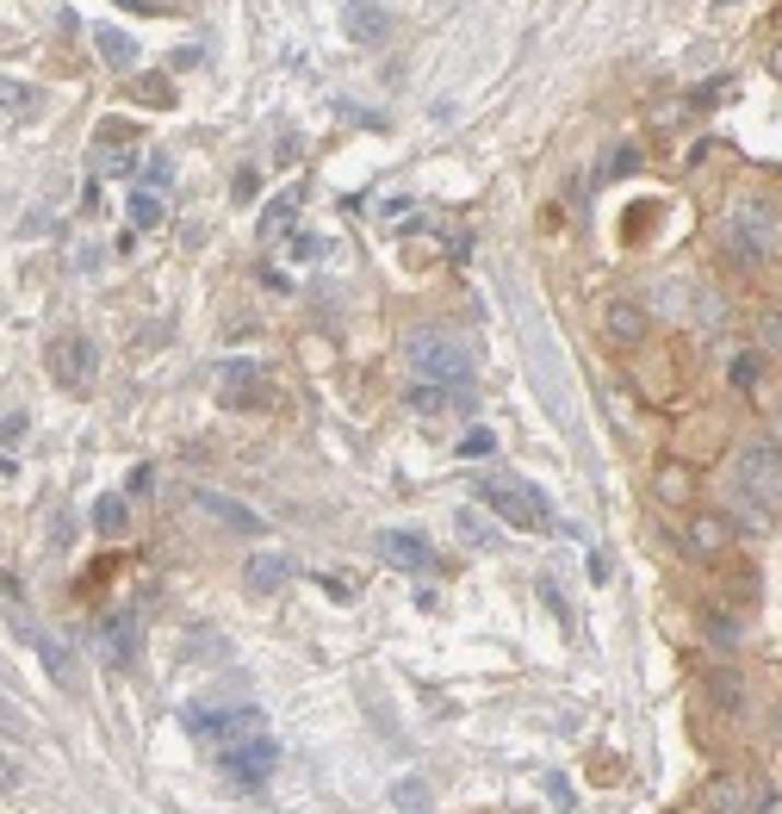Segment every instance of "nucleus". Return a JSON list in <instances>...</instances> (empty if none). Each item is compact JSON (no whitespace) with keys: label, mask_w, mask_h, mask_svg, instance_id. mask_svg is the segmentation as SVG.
Segmentation results:
<instances>
[{"label":"nucleus","mask_w":782,"mask_h":814,"mask_svg":"<svg viewBox=\"0 0 782 814\" xmlns=\"http://www.w3.org/2000/svg\"><path fill=\"white\" fill-rule=\"evenodd\" d=\"M199 504L218 516V523H230V528H243V535H261V516L255 510H243L236 498H218V491H199Z\"/></svg>","instance_id":"nucleus-18"},{"label":"nucleus","mask_w":782,"mask_h":814,"mask_svg":"<svg viewBox=\"0 0 782 814\" xmlns=\"http://www.w3.org/2000/svg\"><path fill=\"white\" fill-rule=\"evenodd\" d=\"M485 454H497V435L491 429H466L459 435V461H485Z\"/></svg>","instance_id":"nucleus-27"},{"label":"nucleus","mask_w":782,"mask_h":814,"mask_svg":"<svg viewBox=\"0 0 782 814\" xmlns=\"http://www.w3.org/2000/svg\"><path fill=\"white\" fill-rule=\"evenodd\" d=\"M739 678H733V672H714V702H726V716H739Z\"/></svg>","instance_id":"nucleus-28"},{"label":"nucleus","mask_w":782,"mask_h":814,"mask_svg":"<svg viewBox=\"0 0 782 814\" xmlns=\"http://www.w3.org/2000/svg\"><path fill=\"white\" fill-rule=\"evenodd\" d=\"M733 491H739L745 523L763 528V510L782 504V442H770V435L745 442L739 461H733Z\"/></svg>","instance_id":"nucleus-2"},{"label":"nucleus","mask_w":782,"mask_h":814,"mask_svg":"<svg viewBox=\"0 0 782 814\" xmlns=\"http://www.w3.org/2000/svg\"><path fill=\"white\" fill-rule=\"evenodd\" d=\"M714 802H721V814H763L770 809V790L751 783V777H721V783H714Z\"/></svg>","instance_id":"nucleus-11"},{"label":"nucleus","mask_w":782,"mask_h":814,"mask_svg":"<svg viewBox=\"0 0 782 814\" xmlns=\"http://www.w3.org/2000/svg\"><path fill=\"white\" fill-rule=\"evenodd\" d=\"M478 510H491V516H503L510 528H553V504H547V491L528 479H515V473H478Z\"/></svg>","instance_id":"nucleus-3"},{"label":"nucleus","mask_w":782,"mask_h":814,"mask_svg":"<svg viewBox=\"0 0 782 814\" xmlns=\"http://www.w3.org/2000/svg\"><path fill=\"white\" fill-rule=\"evenodd\" d=\"M658 491H665V498H684V491H689V473H677V466H670L665 479H658Z\"/></svg>","instance_id":"nucleus-30"},{"label":"nucleus","mask_w":782,"mask_h":814,"mask_svg":"<svg viewBox=\"0 0 782 814\" xmlns=\"http://www.w3.org/2000/svg\"><path fill=\"white\" fill-rule=\"evenodd\" d=\"M44 361H50V380L62 392H87L100 380V349H94V336H81V330H62L44 349Z\"/></svg>","instance_id":"nucleus-6"},{"label":"nucleus","mask_w":782,"mask_h":814,"mask_svg":"<svg viewBox=\"0 0 782 814\" xmlns=\"http://www.w3.org/2000/svg\"><path fill=\"white\" fill-rule=\"evenodd\" d=\"M287 579H292V560H287V554H255V560L243 566V584L255 591V597H273V591H280Z\"/></svg>","instance_id":"nucleus-15"},{"label":"nucleus","mask_w":782,"mask_h":814,"mask_svg":"<svg viewBox=\"0 0 782 814\" xmlns=\"http://www.w3.org/2000/svg\"><path fill=\"white\" fill-rule=\"evenodd\" d=\"M268 368L261 361H248V354H236V361H224V373H218V398H224L230 410H261L268 405Z\"/></svg>","instance_id":"nucleus-8"},{"label":"nucleus","mask_w":782,"mask_h":814,"mask_svg":"<svg viewBox=\"0 0 782 814\" xmlns=\"http://www.w3.org/2000/svg\"><path fill=\"white\" fill-rule=\"evenodd\" d=\"M100 660L106 665L137 660V609H106V621H100Z\"/></svg>","instance_id":"nucleus-9"},{"label":"nucleus","mask_w":782,"mask_h":814,"mask_svg":"<svg viewBox=\"0 0 782 814\" xmlns=\"http://www.w3.org/2000/svg\"><path fill=\"white\" fill-rule=\"evenodd\" d=\"M32 113H38V94H32L25 81H7V118L20 125V118H32Z\"/></svg>","instance_id":"nucleus-25"},{"label":"nucleus","mask_w":782,"mask_h":814,"mask_svg":"<svg viewBox=\"0 0 782 814\" xmlns=\"http://www.w3.org/2000/svg\"><path fill=\"white\" fill-rule=\"evenodd\" d=\"M125 212H131V231H155V224H162V194H155V187H131Z\"/></svg>","instance_id":"nucleus-19"},{"label":"nucleus","mask_w":782,"mask_h":814,"mask_svg":"<svg viewBox=\"0 0 782 814\" xmlns=\"http://www.w3.org/2000/svg\"><path fill=\"white\" fill-rule=\"evenodd\" d=\"M459 535H466L472 547H497V528L485 523V510H478V516H472V510H459Z\"/></svg>","instance_id":"nucleus-26"},{"label":"nucleus","mask_w":782,"mask_h":814,"mask_svg":"<svg viewBox=\"0 0 782 814\" xmlns=\"http://www.w3.org/2000/svg\"><path fill=\"white\" fill-rule=\"evenodd\" d=\"M292 218H299V194H280L268 206V212H261V236H273V231H292Z\"/></svg>","instance_id":"nucleus-23"},{"label":"nucleus","mask_w":782,"mask_h":814,"mask_svg":"<svg viewBox=\"0 0 782 814\" xmlns=\"http://www.w3.org/2000/svg\"><path fill=\"white\" fill-rule=\"evenodd\" d=\"M609 336L615 342H640V336H646V311L640 305H609Z\"/></svg>","instance_id":"nucleus-21"},{"label":"nucleus","mask_w":782,"mask_h":814,"mask_svg":"<svg viewBox=\"0 0 782 814\" xmlns=\"http://www.w3.org/2000/svg\"><path fill=\"white\" fill-rule=\"evenodd\" d=\"M180 728H187L192 740L230 746V740L261 734V709H211V702H187V709H180Z\"/></svg>","instance_id":"nucleus-7"},{"label":"nucleus","mask_w":782,"mask_h":814,"mask_svg":"<svg viewBox=\"0 0 782 814\" xmlns=\"http://www.w3.org/2000/svg\"><path fill=\"white\" fill-rule=\"evenodd\" d=\"M410 410H417V417H441V410H472V392H459V386H429V380H417V386H410Z\"/></svg>","instance_id":"nucleus-14"},{"label":"nucleus","mask_w":782,"mask_h":814,"mask_svg":"<svg viewBox=\"0 0 782 814\" xmlns=\"http://www.w3.org/2000/svg\"><path fill=\"white\" fill-rule=\"evenodd\" d=\"M218 771L230 777V790H261V783L280 771V746H273L268 734L230 740V746H218Z\"/></svg>","instance_id":"nucleus-5"},{"label":"nucleus","mask_w":782,"mask_h":814,"mask_svg":"<svg viewBox=\"0 0 782 814\" xmlns=\"http://www.w3.org/2000/svg\"><path fill=\"white\" fill-rule=\"evenodd\" d=\"M174 181V168H168V155H150V162H143V187H155V194H162V187H168Z\"/></svg>","instance_id":"nucleus-29"},{"label":"nucleus","mask_w":782,"mask_h":814,"mask_svg":"<svg viewBox=\"0 0 782 814\" xmlns=\"http://www.w3.org/2000/svg\"><path fill=\"white\" fill-rule=\"evenodd\" d=\"M777 721H782V716H777Z\"/></svg>","instance_id":"nucleus-34"},{"label":"nucleus","mask_w":782,"mask_h":814,"mask_svg":"<svg viewBox=\"0 0 782 814\" xmlns=\"http://www.w3.org/2000/svg\"><path fill=\"white\" fill-rule=\"evenodd\" d=\"M125 7H131V13H137V0H125Z\"/></svg>","instance_id":"nucleus-33"},{"label":"nucleus","mask_w":782,"mask_h":814,"mask_svg":"<svg viewBox=\"0 0 782 814\" xmlns=\"http://www.w3.org/2000/svg\"><path fill=\"white\" fill-rule=\"evenodd\" d=\"M404 361H410V373H417V380H429V386L472 392L478 349L459 330H447V324H417V330L404 336Z\"/></svg>","instance_id":"nucleus-1"},{"label":"nucleus","mask_w":782,"mask_h":814,"mask_svg":"<svg viewBox=\"0 0 782 814\" xmlns=\"http://www.w3.org/2000/svg\"><path fill=\"white\" fill-rule=\"evenodd\" d=\"M342 32L354 44H385L392 38V20H385V7H373V0H354V7L342 13Z\"/></svg>","instance_id":"nucleus-13"},{"label":"nucleus","mask_w":782,"mask_h":814,"mask_svg":"<svg viewBox=\"0 0 782 814\" xmlns=\"http://www.w3.org/2000/svg\"><path fill=\"white\" fill-rule=\"evenodd\" d=\"M726 255L739 261V268H763L770 255H777V236H782V218L770 199H739L733 212H726Z\"/></svg>","instance_id":"nucleus-4"},{"label":"nucleus","mask_w":782,"mask_h":814,"mask_svg":"<svg viewBox=\"0 0 782 814\" xmlns=\"http://www.w3.org/2000/svg\"><path fill=\"white\" fill-rule=\"evenodd\" d=\"M751 336H758L763 354H782V311H777V305L758 311V317H751Z\"/></svg>","instance_id":"nucleus-22"},{"label":"nucleus","mask_w":782,"mask_h":814,"mask_svg":"<svg viewBox=\"0 0 782 814\" xmlns=\"http://www.w3.org/2000/svg\"><path fill=\"white\" fill-rule=\"evenodd\" d=\"M125 523H131V504H125V491H106L94 504V528L100 535H125Z\"/></svg>","instance_id":"nucleus-20"},{"label":"nucleus","mask_w":782,"mask_h":814,"mask_svg":"<svg viewBox=\"0 0 782 814\" xmlns=\"http://www.w3.org/2000/svg\"><path fill=\"white\" fill-rule=\"evenodd\" d=\"M777 442H782V405H777Z\"/></svg>","instance_id":"nucleus-32"},{"label":"nucleus","mask_w":782,"mask_h":814,"mask_svg":"<svg viewBox=\"0 0 782 814\" xmlns=\"http://www.w3.org/2000/svg\"><path fill=\"white\" fill-rule=\"evenodd\" d=\"M684 542H689V554H696V560H714V554L726 547V523H721V516H689Z\"/></svg>","instance_id":"nucleus-16"},{"label":"nucleus","mask_w":782,"mask_h":814,"mask_svg":"<svg viewBox=\"0 0 782 814\" xmlns=\"http://www.w3.org/2000/svg\"><path fill=\"white\" fill-rule=\"evenodd\" d=\"M131 94L143 100V106H168L174 88H168V75H131Z\"/></svg>","instance_id":"nucleus-24"},{"label":"nucleus","mask_w":782,"mask_h":814,"mask_svg":"<svg viewBox=\"0 0 782 814\" xmlns=\"http://www.w3.org/2000/svg\"><path fill=\"white\" fill-rule=\"evenodd\" d=\"M13 628H20L25 640H32V653L44 660V672H50V678H57L62 690H69V653H62V640H57V635H44L38 621H25V609L13 616Z\"/></svg>","instance_id":"nucleus-12"},{"label":"nucleus","mask_w":782,"mask_h":814,"mask_svg":"<svg viewBox=\"0 0 782 814\" xmlns=\"http://www.w3.org/2000/svg\"><path fill=\"white\" fill-rule=\"evenodd\" d=\"M380 560H392L398 572H422L435 554H429V542L417 528H380Z\"/></svg>","instance_id":"nucleus-10"},{"label":"nucleus","mask_w":782,"mask_h":814,"mask_svg":"<svg viewBox=\"0 0 782 814\" xmlns=\"http://www.w3.org/2000/svg\"><path fill=\"white\" fill-rule=\"evenodd\" d=\"M94 50L113 62V69H137V38L118 32V25H94Z\"/></svg>","instance_id":"nucleus-17"},{"label":"nucleus","mask_w":782,"mask_h":814,"mask_svg":"<svg viewBox=\"0 0 782 814\" xmlns=\"http://www.w3.org/2000/svg\"><path fill=\"white\" fill-rule=\"evenodd\" d=\"M770 75L782 81V44H777V50H770Z\"/></svg>","instance_id":"nucleus-31"}]
</instances>
